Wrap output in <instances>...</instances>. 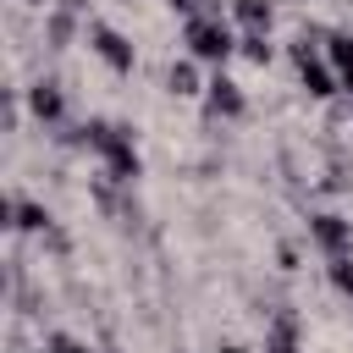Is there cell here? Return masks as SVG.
<instances>
[{
  "mask_svg": "<svg viewBox=\"0 0 353 353\" xmlns=\"http://www.w3.org/2000/svg\"><path fill=\"white\" fill-rule=\"evenodd\" d=\"M298 66H303V88H309V94H331V72L309 55V44L298 50Z\"/></svg>",
  "mask_w": 353,
  "mask_h": 353,
  "instance_id": "cell-3",
  "label": "cell"
},
{
  "mask_svg": "<svg viewBox=\"0 0 353 353\" xmlns=\"http://www.w3.org/2000/svg\"><path fill=\"white\" fill-rule=\"evenodd\" d=\"M94 50H99V55H105L116 72H127V66H132V50H127V39H121V33H110V28H94Z\"/></svg>",
  "mask_w": 353,
  "mask_h": 353,
  "instance_id": "cell-2",
  "label": "cell"
},
{
  "mask_svg": "<svg viewBox=\"0 0 353 353\" xmlns=\"http://www.w3.org/2000/svg\"><path fill=\"white\" fill-rule=\"evenodd\" d=\"M331 281H336L342 292H353V259H336V265H331Z\"/></svg>",
  "mask_w": 353,
  "mask_h": 353,
  "instance_id": "cell-10",
  "label": "cell"
},
{
  "mask_svg": "<svg viewBox=\"0 0 353 353\" xmlns=\"http://www.w3.org/2000/svg\"><path fill=\"white\" fill-rule=\"evenodd\" d=\"M276 353H298V347H276Z\"/></svg>",
  "mask_w": 353,
  "mask_h": 353,
  "instance_id": "cell-15",
  "label": "cell"
},
{
  "mask_svg": "<svg viewBox=\"0 0 353 353\" xmlns=\"http://www.w3.org/2000/svg\"><path fill=\"white\" fill-rule=\"evenodd\" d=\"M165 83H171V94H193V88H199L193 66H171V72H165Z\"/></svg>",
  "mask_w": 353,
  "mask_h": 353,
  "instance_id": "cell-8",
  "label": "cell"
},
{
  "mask_svg": "<svg viewBox=\"0 0 353 353\" xmlns=\"http://www.w3.org/2000/svg\"><path fill=\"white\" fill-rule=\"evenodd\" d=\"M237 17H243L254 33H259V28H270V6H265V0H237Z\"/></svg>",
  "mask_w": 353,
  "mask_h": 353,
  "instance_id": "cell-7",
  "label": "cell"
},
{
  "mask_svg": "<svg viewBox=\"0 0 353 353\" xmlns=\"http://www.w3.org/2000/svg\"><path fill=\"white\" fill-rule=\"evenodd\" d=\"M188 44L199 61H226L232 55V28L226 22H210V17H193L188 22Z\"/></svg>",
  "mask_w": 353,
  "mask_h": 353,
  "instance_id": "cell-1",
  "label": "cell"
},
{
  "mask_svg": "<svg viewBox=\"0 0 353 353\" xmlns=\"http://www.w3.org/2000/svg\"><path fill=\"white\" fill-rule=\"evenodd\" d=\"M331 55H336V66H342V72H353V33H342V39L331 44Z\"/></svg>",
  "mask_w": 353,
  "mask_h": 353,
  "instance_id": "cell-9",
  "label": "cell"
},
{
  "mask_svg": "<svg viewBox=\"0 0 353 353\" xmlns=\"http://www.w3.org/2000/svg\"><path fill=\"white\" fill-rule=\"evenodd\" d=\"M50 347H55V353H88V347H83V342H72V336H55Z\"/></svg>",
  "mask_w": 353,
  "mask_h": 353,
  "instance_id": "cell-13",
  "label": "cell"
},
{
  "mask_svg": "<svg viewBox=\"0 0 353 353\" xmlns=\"http://www.w3.org/2000/svg\"><path fill=\"white\" fill-rule=\"evenodd\" d=\"M17 215H22V221H17V226H28V232H33V226H44V210H33V204H22V210H17Z\"/></svg>",
  "mask_w": 353,
  "mask_h": 353,
  "instance_id": "cell-12",
  "label": "cell"
},
{
  "mask_svg": "<svg viewBox=\"0 0 353 353\" xmlns=\"http://www.w3.org/2000/svg\"><path fill=\"white\" fill-rule=\"evenodd\" d=\"M314 237H320L325 248H342V243H347V226H342L336 215H320V221H314Z\"/></svg>",
  "mask_w": 353,
  "mask_h": 353,
  "instance_id": "cell-5",
  "label": "cell"
},
{
  "mask_svg": "<svg viewBox=\"0 0 353 353\" xmlns=\"http://www.w3.org/2000/svg\"><path fill=\"white\" fill-rule=\"evenodd\" d=\"M226 353H243V347H226Z\"/></svg>",
  "mask_w": 353,
  "mask_h": 353,
  "instance_id": "cell-16",
  "label": "cell"
},
{
  "mask_svg": "<svg viewBox=\"0 0 353 353\" xmlns=\"http://www.w3.org/2000/svg\"><path fill=\"white\" fill-rule=\"evenodd\" d=\"M243 50H248V61H270V44H265L259 33H248V39H243Z\"/></svg>",
  "mask_w": 353,
  "mask_h": 353,
  "instance_id": "cell-11",
  "label": "cell"
},
{
  "mask_svg": "<svg viewBox=\"0 0 353 353\" xmlns=\"http://www.w3.org/2000/svg\"><path fill=\"white\" fill-rule=\"evenodd\" d=\"M342 88H347V94H353V72H342Z\"/></svg>",
  "mask_w": 353,
  "mask_h": 353,
  "instance_id": "cell-14",
  "label": "cell"
},
{
  "mask_svg": "<svg viewBox=\"0 0 353 353\" xmlns=\"http://www.w3.org/2000/svg\"><path fill=\"white\" fill-rule=\"evenodd\" d=\"M210 105H215V110H226V116H237V110H243V94H237V83L215 77V83H210Z\"/></svg>",
  "mask_w": 353,
  "mask_h": 353,
  "instance_id": "cell-4",
  "label": "cell"
},
{
  "mask_svg": "<svg viewBox=\"0 0 353 353\" xmlns=\"http://www.w3.org/2000/svg\"><path fill=\"white\" fill-rule=\"evenodd\" d=\"M33 110H39L44 121H55V116H61V94H55L50 83H39V88H33Z\"/></svg>",
  "mask_w": 353,
  "mask_h": 353,
  "instance_id": "cell-6",
  "label": "cell"
}]
</instances>
